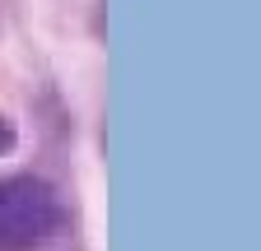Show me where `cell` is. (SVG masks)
<instances>
[{
    "instance_id": "cell-1",
    "label": "cell",
    "mask_w": 261,
    "mask_h": 251,
    "mask_svg": "<svg viewBox=\"0 0 261 251\" xmlns=\"http://www.w3.org/2000/svg\"><path fill=\"white\" fill-rule=\"evenodd\" d=\"M70 224L61 191L38 172L0 177V251H38Z\"/></svg>"
},
{
    "instance_id": "cell-2",
    "label": "cell",
    "mask_w": 261,
    "mask_h": 251,
    "mask_svg": "<svg viewBox=\"0 0 261 251\" xmlns=\"http://www.w3.org/2000/svg\"><path fill=\"white\" fill-rule=\"evenodd\" d=\"M19 144V131H14V121L10 116H0V153H10Z\"/></svg>"
}]
</instances>
